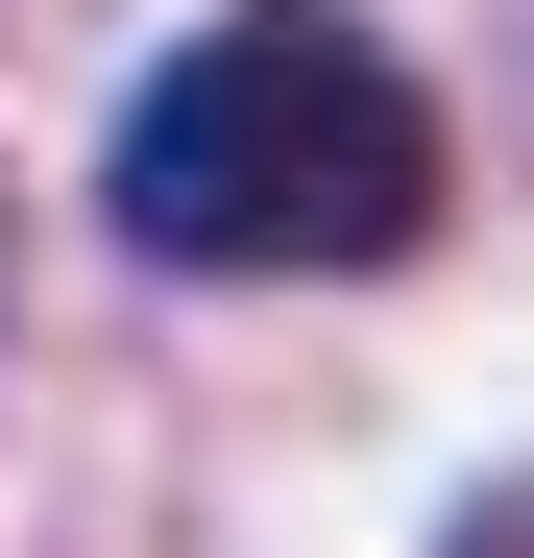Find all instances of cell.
Masks as SVG:
<instances>
[{"instance_id":"obj_1","label":"cell","mask_w":534,"mask_h":558,"mask_svg":"<svg viewBox=\"0 0 534 558\" xmlns=\"http://www.w3.org/2000/svg\"><path fill=\"white\" fill-rule=\"evenodd\" d=\"M462 146H437V73L365 25V0H219L195 49L122 98L98 219L195 292H340V267H413Z\"/></svg>"}]
</instances>
